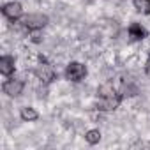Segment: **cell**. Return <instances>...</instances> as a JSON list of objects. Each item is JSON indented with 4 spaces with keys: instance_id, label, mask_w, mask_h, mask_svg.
Wrapping results in <instances>:
<instances>
[{
    "instance_id": "1",
    "label": "cell",
    "mask_w": 150,
    "mask_h": 150,
    "mask_svg": "<svg viewBox=\"0 0 150 150\" xmlns=\"http://www.w3.org/2000/svg\"><path fill=\"white\" fill-rule=\"evenodd\" d=\"M34 76H35L41 83L50 85V83H53V81L57 80L58 72H57V69L53 67V64H50L48 60L41 58V60L34 65Z\"/></svg>"
},
{
    "instance_id": "2",
    "label": "cell",
    "mask_w": 150,
    "mask_h": 150,
    "mask_svg": "<svg viewBox=\"0 0 150 150\" xmlns=\"http://www.w3.org/2000/svg\"><path fill=\"white\" fill-rule=\"evenodd\" d=\"M87 74H88V69L85 64L78 62V60H72L65 65V71H64V76L67 81L71 83H81L85 78H87Z\"/></svg>"
},
{
    "instance_id": "3",
    "label": "cell",
    "mask_w": 150,
    "mask_h": 150,
    "mask_svg": "<svg viewBox=\"0 0 150 150\" xmlns=\"http://www.w3.org/2000/svg\"><path fill=\"white\" fill-rule=\"evenodd\" d=\"M20 21L23 23V27H25L28 32H34V30H42V28H46L48 23H50V18H48V14H44V13H30V14H25Z\"/></svg>"
},
{
    "instance_id": "4",
    "label": "cell",
    "mask_w": 150,
    "mask_h": 150,
    "mask_svg": "<svg viewBox=\"0 0 150 150\" xmlns=\"http://www.w3.org/2000/svg\"><path fill=\"white\" fill-rule=\"evenodd\" d=\"M23 90H25V81L21 78H11L9 76V80H6L4 85H2V92L11 99L20 97L23 94Z\"/></svg>"
},
{
    "instance_id": "5",
    "label": "cell",
    "mask_w": 150,
    "mask_h": 150,
    "mask_svg": "<svg viewBox=\"0 0 150 150\" xmlns=\"http://www.w3.org/2000/svg\"><path fill=\"white\" fill-rule=\"evenodd\" d=\"M122 99L124 97H122L120 92H117L113 96H108V97H99L97 103H96V110L97 111H115L120 106Z\"/></svg>"
},
{
    "instance_id": "6",
    "label": "cell",
    "mask_w": 150,
    "mask_h": 150,
    "mask_svg": "<svg viewBox=\"0 0 150 150\" xmlns=\"http://www.w3.org/2000/svg\"><path fill=\"white\" fill-rule=\"evenodd\" d=\"M2 14L4 18H7L9 21H20L23 18V6L16 0H11V2H6L2 6Z\"/></svg>"
},
{
    "instance_id": "7",
    "label": "cell",
    "mask_w": 150,
    "mask_h": 150,
    "mask_svg": "<svg viewBox=\"0 0 150 150\" xmlns=\"http://www.w3.org/2000/svg\"><path fill=\"white\" fill-rule=\"evenodd\" d=\"M14 72H16V58L13 55H2L0 57V74L9 78Z\"/></svg>"
},
{
    "instance_id": "8",
    "label": "cell",
    "mask_w": 150,
    "mask_h": 150,
    "mask_svg": "<svg viewBox=\"0 0 150 150\" xmlns=\"http://www.w3.org/2000/svg\"><path fill=\"white\" fill-rule=\"evenodd\" d=\"M127 35L132 39V41H145L148 37V30L145 28V25L138 23V21H132L129 27H127Z\"/></svg>"
},
{
    "instance_id": "9",
    "label": "cell",
    "mask_w": 150,
    "mask_h": 150,
    "mask_svg": "<svg viewBox=\"0 0 150 150\" xmlns=\"http://www.w3.org/2000/svg\"><path fill=\"white\" fill-rule=\"evenodd\" d=\"M20 118L23 122H35V120H39V111L34 106H21L20 108Z\"/></svg>"
},
{
    "instance_id": "10",
    "label": "cell",
    "mask_w": 150,
    "mask_h": 150,
    "mask_svg": "<svg viewBox=\"0 0 150 150\" xmlns=\"http://www.w3.org/2000/svg\"><path fill=\"white\" fill-rule=\"evenodd\" d=\"M132 7L143 16H150V0H132Z\"/></svg>"
},
{
    "instance_id": "11",
    "label": "cell",
    "mask_w": 150,
    "mask_h": 150,
    "mask_svg": "<svg viewBox=\"0 0 150 150\" xmlns=\"http://www.w3.org/2000/svg\"><path fill=\"white\" fill-rule=\"evenodd\" d=\"M101 138H103V132H101L99 129H88V131L85 132V141H87L88 145H97V143L101 141Z\"/></svg>"
},
{
    "instance_id": "12",
    "label": "cell",
    "mask_w": 150,
    "mask_h": 150,
    "mask_svg": "<svg viewBox=\"0 0 150 150\" xmlns=\"http://www.w3.org/2000/svg\"><path fill=\"white\" fill-rule=\"evenodd\" d=\"M145 76L150 80V57H148L146 62H145Z\"/></svg>"
}]
</instances>
